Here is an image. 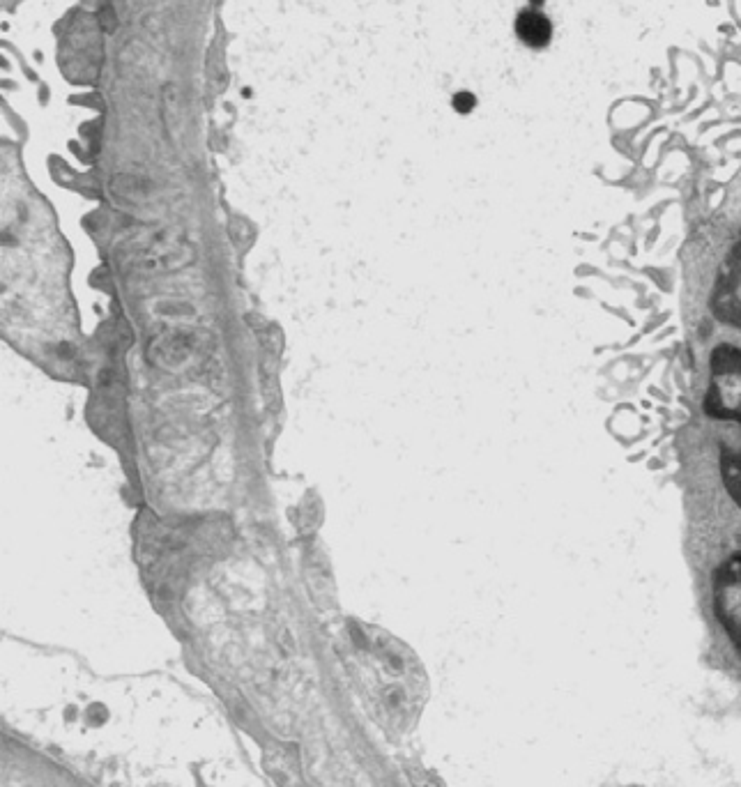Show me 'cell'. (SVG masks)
Instances as JSON below:
<instances>
[{
  "mask_svg": "<svg viewBox=\"0 0 741 787\" xmlns=\"http://www.w3.org/2000/svg\"><path fill=\"white\" fill-rule=\"evenodd\" d=\"M631 787H640V785H631Z\"/></svg>",
  "mask_w": 741,
  "mask_h": 787,
  "instance_id": "cell-6",
  "label": "cell"
},
{
  "mask_svg": "<svg viewBox=\"0 0 741 787\" xmlns=\"http://www.w3.org/2000/svg\"><path fill=\"white\" fill-rule=\"evenodd\" d=\"M532 3H534V5H539V3H541V0H532Z\"/></svg>",
  "mask_w": 741,
  "mask_h": 787,
  "instance_id": "cell-5",
  "label": "cell"
},
{
  "mask_svg": "<svg viewBox=\"0 0 741 787\" xmlns=\"http://www.w3.org/2000/svg\"><path fill=\"white\" fill-rule=\"evenodd\" d=\"M192 339L194 336H189V334L166 336V339L157 346V357H152V359H157V362L164 364V366H178V364L185 362L189 353H192Z\"/></svg>",
  "mask_w": 741,
  "mask_h": 787,
  "instance_id": "cell-3",
  "label": "cell"
},
{
  "mask_svg": "<svg viewBox=\"0 0 741 787\" xmlns=\"http://www.w3.org/2000/svg\"><path fill=\"white\" fill-rule=\"evenodd\" d=\"M346 668L362 705L389 735L415 728L429 698V682L412 649L389 633L353 622Z\"/></svg>",
  "mask_w": 741,
  "mask_h": 787,
  "instance_id": "cell-1",
  "label": "cell"
},
{
  "mask_svg": "<svg viewBox=\"0 0 741 787\" xmlns=\"http://www.w3.org/2000/svg\"><path fill=\"white\" fill-rule=\"evenodd\" d=\"M475 95H470V93H458V95H454V109L458 111V113H468V111H472L475 109Z\"/></svg>",
  "mask_w": 741,
  "mask_h": 787,
  "instance_id": "cell-4",
  "label": "cell"
},
{
  "mask_svg": "<svg viewBox=\"0 0 741 787\" xmlns=\"http://www.w3.org/2000/svg\"><path fill=\"white\" fill-rule=\"evenodd\" d=\"M516 33L521 40L532 49H541L550 42V35H553V26L550 21L539 12H523L516 21Z\"/></svg>",
  "mask_w": 741,
  "mask_h": 787,
  "instance_id": "cell-2",
  "label": "cell"
}]
</instances>
